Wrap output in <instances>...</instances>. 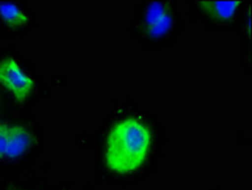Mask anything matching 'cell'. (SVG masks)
Here are the masks:
<instances>
[{"label": "cell", "instance_id": "5", "mask_svg": "<svg viewBox=\"0 0 252 190\" xmlns=\"http://www.w3.org/2000/svg\"><path fill=\"white\" fill-rule=\"evenodd\" d=\"M34 17L24 3L0 1V33L19 36L32 28Z\"/></svg>", "mask_w": 252, "mask_h": 190}, {"label": "cell", "instance_id": "1", "mask_svg": "<svg viewBox=\"0 0 252 190\" xmlns=\"http://www.w3.org/2000/svg\"><path fill=\"white\" fill-rule=\"evenodd\" d=\"M151 143V131L145 122L134 117L121 119L113 125L105 140V165L116 174H131L147 160Z\"/></svg>", "mask_w": 252, "mask_h": 190}, {"label": "cell", "instance_id": "6", "mask_svg": "<svg viewBox=\"0 0 252 190\" xmlns=\"http://www.w3.org/2000/svg\"><path fill=\"white\" fill-rule=\"evenodd\" d=\"M240 5V1H203L198 4V9L204 19L214 24H222L236 17Z\"/></svg>", "mask_w": 252, "mask_h": 190}, {"label": "cell", "instance_id": "3", "mask_svg": "<svg viewBox=\"0 0 252 190\" xmlns=\"http://www.w3.org/2000/svg\"><path fill=\"white\" fill-rule=\"evenodd\" d=\"M0 92L17 104H27L36 95V75L30 63L13 50L0 52Z\"/></svg>", "mask_w": 252, "mask_h": 190}, {"label": "cell", "instance_id": "4", "mask_svg": "<svg viewBox=\"0 0 252 190\" xmlns=\"http://www.w3.org/2000/svg\"><path fill=\"white\" fill-rule=\"evenodd\" d=\"M175 9L167 1H150L138 14V31L147 41L165 39L175 30Z\"/></svg>", "mask_w": 252, "mask_h": 190}, {"label": "cell", "instance_id": "2", "mask_svg": "<svg viewBox=\"0 0 252 190\" xmlns=\"http://www.w3.org/2000/svg\"><path fill=\"white\" fill-rule=\"evenodd\" d=\"M38 136L26 118L0 116V169L26 162L37 149Z\"/></svg>", "mask_w": 252, "mask_h": 190}, {"label": "cell", "instance_id": "7", "mask_svg": "<svg viewBox=\"0 0 252 190\" xmlns=\"http://www.w3.org/2000/svg\"><path fill=\"white\" fill-rule=\"evenodd\" d=\"M4 190H46L36 183L27 180H15L5 184Z\"/></svg>", "mask_w": 252, "mask_h": 190}]
</instances>
